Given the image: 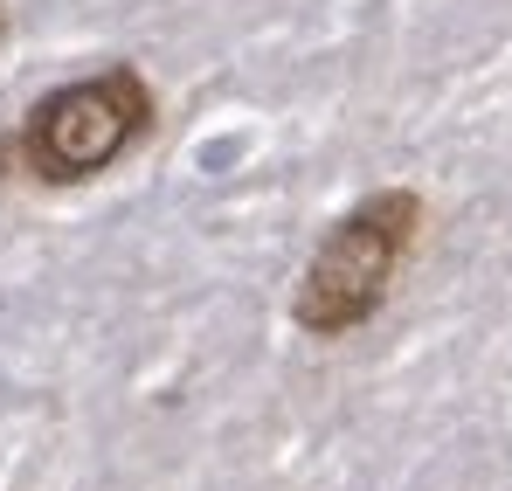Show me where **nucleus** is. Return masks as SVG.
<instances>
[{
  "instance_id": "f257e3e1",
  "label": "nucleus",
  "mask_w": 512,
  "mask_h": 491,
  "mask_svg": "<svg viewBox=\"0 0 512 491\" xmlns=\"http://www.w3.org/2000/svg\"><path fill=\"white\" fill-rule=\"evenodd\" d=\"M153 125H160L153 83L132 63H104V70L56 83L28 104V118L0 139V180H7V166L42 180V187L97 180L125 153H139L153 139Z\"/></svg>"
},
{
  "instance_id": "f03ea898",
  "label": "nucleus",
  "mask_w": 512,
  "mask_h": 491,
  "mask_svg": "<svg viewBox=\"0 0 512 491\" xmlns=\"http://www.w3.org/2000/svg\"><path fill=\"white\" fill-rule=\"evenodd\" d=\"M423 236V194L416 187H374L319 236L298 291H291V326L312 339H346L374 326L416 256Z\"/></svg>"
},
{
  "instance_id": "7ed1b4c3",
  "label": "nucleus",
  "mask_w": 512,
  "mask_h": 491,
  "mask_svg": "<svg viewBox=\"0 0 512 491\" xmlns=\"http://www.w3.org/2000/svg\"><path fill=\"white\" fill-rule=\"evenodd\" d=\"M0 35H7V7H0Z\"/></svg>"
}]
</instances>
